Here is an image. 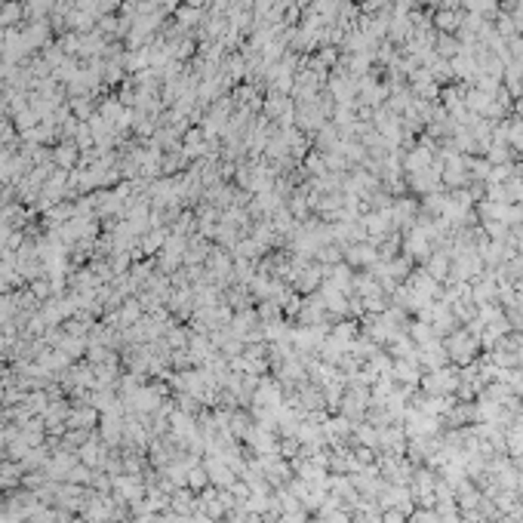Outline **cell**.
<instances>
[{
	"label": "cell",
	"instance_id": "6da1fadb",
	"mask_svg": "<svg viewBox=\"0 0 523 523\" xmlns=\"http://www.w3.org/2000/svg\"><path fill=\"white\" fill-rule=\"evenodd\" d=\"M462 12H455V10H440L434 16V25L443 31V34H453V31H462Z\"/></svg>",
	"mask_w": 523,
	"mask_h": 523
},
{
	"label": "cell",
	"instance_id": "7a4b0ae2",
	"mask_svg": "<svg viewBox=\"0 0 523 523\" xmlns=\"http://www.w3.org/2000/svg\"><path fill=\"white\" fill-rule=\"evenodd\" d=\"M459 52H462V43L455 41L453 34H443L440 41H437V56L440 59H455Z\"/></svg>",
	"mask_w": 523,
	"mask_h": 523
}]
</instances>
